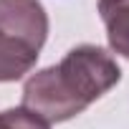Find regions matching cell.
<instances>
[{
  "mask_svg": "<svg viewBox=\"0 0 129 129\" xmlns=\"http://www.w3.org/2000/svg\"><path fill=\"white\" fill-rule=\"evenodd\" d=\"M48 38V13L41 0H0V84L23 79Z\"/></svg>",
  "mask_w": 129,
  "mask_h": 129,
  "instance_id": "2",
  "label": "cell"
},
{
  "mask_svg": "<svg viewBox=\"0 0 129 129\" xmlns=\"http://www.w3.org/2000/svg\"><path fill=\"white\" fill-rule=\"evenodd\" d=\"M0 129H51L48 121H43L38 114L28 111L25 106L0 111Z\"/></svg>",
  "mask_w": 129,
  "mask_h": 129,
  "instance_id": "4",
  "label": "cell"
},
{
  "mask_svg": "<svg viewBox=\"0 0 129 129\" xmlns=\"http://www.w3.org/2000/svg\"><path fill=\"white\" fill-rule=\"evenodd\" d=\"M99 15L109 48L129 61V0H99Z\"/></svg>",
  "mask_w": 129,
  "mask_h": 129,
  "instance_id": "3",
  "label": "cell"
},
{
  "mask_svg": "<svg viewBox=\"0 0 129 129\" xmlns=\"http://www.w3.org/2000/svg\"><path fill=\"white\" fill-rule=\"evenodd\" d=\"M121 69L101 46L81 43L71 48L56 66L30 74L23 84V106L48 124L79 116L96 99L111 91Z\"/></svg>",
  "mask_w": 129,
  "mask_h": 129,
  "instance_id": "1",
  "label": "cell"
}]
</instances>
